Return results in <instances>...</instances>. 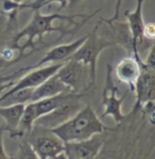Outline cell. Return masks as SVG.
<instances>
[{"label":"cell","mask_w":155,"mask_h":159,"mask_svg":"<svg viewBox=\"0 0 155 159\" xmlns=\"http://www.w3.org/2000/svg\"><path fill=\"white\" fill-rule=\"evenodd\" d=\"M16 156H12V158H24V159H37V156L34 152V150L31 147V144L28 142V140H25L24 137H21L19 144H18V151L15 154Z\"/></svg>","instance_id":"17"},{"label":"cell","mask_w":155,"mask_h":159,"mask_svg":"<svg viewBox=\"0 0 155 159\" xmlns=\"http://www.w3.org/2000/svg\"><path fill=\"white\" fill-rule=\"evenodd\" d=\"M64 61L54 63L51 64V65H45L35 69H31V70L28 71V73L26 75L22 76L21 79H19V81L15 82L11 87H9L0 96H7V94L11 93L13 91L19 90V89L22 88H35L38 85H40L43 82H45L48 78H50L51 75L55 74L56 71L63 65Z\"/></svg>","instance_id":"10"},{"label":"cell","mask_w":155,"mask_h":159,"mask_svg":"<svg viewBox=\"0 0 155 159\" xmlns=\"http://www.w3.org/2000/svg\"><path fill=\"white\" fill-rule=\"evenodd\" d=\"M26 135L29 138L28 142L34 150L37 158H65V155H64L65 142L61 138H59L51 129L34 124L33 129Z\"/></svg>","instance_id":"4"},{"label":"cell","mask_w":155,"mask_h":159,"mask_svg":"<svg viewBox=\"0 0 155 159\" xmlns=\"http://www.w3.org/2000/svg\"><path fill=\"white\" fill-rule=\"evenodd\" d=\"M98 31H99V24L88 34H86V38L83 43L70 56V58L81 61L88 67L92 87L95 86L96 80H97V63L100 54L103 50L115 45L113 39L100 35Z\"/></svg>","instance_id":"3"},{"label":"cell","mask_w":155,"mask_h":159,"mask_svg":"<svg viewBox=\"0 0 155 159\" xmlns=\"http://www.w3.org/2000/svg\"><path fill=\"white\" fill-rule=\"evenodd\" d=\"M155 35V25L153 22H149V24H144L143 28V37L147 39L153 40Z\"/></svg>","instance_id":"19"},{"label":"cell","mask_w":155,"mask_h":159,"mask_svg":"<svg viewBox=\"0 0 155 159\" xmlns=\"http://www.w3.org/2000/svg\"><path fill=\"white\" fill-rule=\"evenodd\" d=\"M13 1L17 2V3H24V2L26 1V0H13Z\"/></svg>","instance_id":"23"},{"label":"cell","mask_w":155,"mask_h":159,"mask_svg":"<svg viewBox=\"0 0 155 159\" xmlns=\"http://www.w3.org/2000/svg\"><path fill=\"white\" fill-rule=\"evenodd\" d=\"M83 97L84 94L82 92L81 93L73 92L70 98L64 101L63 103L59 105L56 108L51 110L50 112H48L47 115L37 119L34 124L49 129H52L54 127L59 126L62 123L66 122L71 117H73L84 106V103L82 102Z\"/></svg>","instance_id":"8"},{"label":"cell","mask_w":155,"mask_h":159,"mask_svg":"<svg viewBox=\"0 0 155 159\" xmlns=\"http://www.w3.org/2000/svg\"><path fill=\"white\" fill-rule=\"evenodd\" d=\"M108 129H110L103 124L102 119L98 117L92 105L87 104L73 117L51 130L64 142H71L88 139L92 136L103 134Z\"/></svg>","instance_id":"2"},{"label":"cell","mask_w":155,"mask_h":159,"mask_svg":"<svg viewBox=\"0 0 155 159\" xmlns=\"http://www.w3.org/2000/svg\"><path fill=\"white\" fill-rule=\"evenodd\" d=\"M55 74L71 92L81 93L83 90L92 88L88 67L73 58L69 57L64 61Z\"/></svg>","instance_id":"6"},{"label":"cell","mask_w":155,"mask_h":159,"mask_svg":"<svg viewBox=\"0 0 155 159\" xmlns=\"http://www.w3.org/2000/svg\"><path fill=\"white\" fill-rule=\"evenodd\" d=\"M26 104H15L7 106H0V117L4 120L2 124L6 132L10 134L11 138H19V123L24 114Z\"/></svg>","instance_id":"15"},{"label":"cell","mask_w":155,"mask_h":159,"mask_svg":"<svg viewBox=\"0 0 155 159\" xmlns=\"http://www.w3.org/2000/svg\"><path fill=\"white\" fill-rule=\"evenodd\" d=\"M2 30H3V25H2V22L0 21V33L2 32Z\"/></svg>","instance_id":"24"},{"label":"cell","mask_w":155,"mask_h":159,"mask_svg":"<svg viewBox=\"0 0 155 159\" xmlns=\"http://www.w3.org/2000/svg\"><path fill=\"white\" fill-rule=\"evenodd\" d=\"M144 65L148 66L149 68L154 69L155 68V53H154V43L150 46V49L148 51V56L144 60Z\"/></svg>","instance_id":"18"},{"label":"cell","mask_w":155,"mask_h":159,"mask_svg":"<svg viewBox=\"0 0 155 159\" xmlns=\"http://www.w3.org/2000/svg\"><path fill=\"white\" fill-rule=\"evenodd\" d=\"M6 132L3 129V126H0V159H7L11 158V156H9L4 150V145H3V133Z\"/></svg>","instance_id":"20"},{"label":"cell","mask_w":155,"mask_h":159,"mask_svg":"<svg viewBox=\"0 0 155 159\" xmlns=\"http://www.w3.org/2000/svg\"><path fill=\"white\" fill-rule=\"evenodd\" d=\"M144 0H137L135 10L134 11H126L124 13L126 18V25H128L129 31L131 33L132 37V51L133 56L138 61H141V57L139 55V48L143 46V40L146 38L143 37V28L144 21L143 16V7Z\"/></svg>","instance_id":"11"},{"label":"cell","mask_w":155,"mask_h":159,"mask_svg":"<svg viewBox=\"0 0 155 159\" xmlns=\"http://www.w3.org/2000/svg\"><path fill=\"white\" fill-rule=\"evenodd\" d=\"M121 4H122V0H117V2H116V7H115V14H114V16L112 17V18H110V19H103V21L110 22V21H115V20L119 19Z\"/></svg>","instance_id":"21"},{"label":"cell","mask_w":155,"mask_h":159,"mask_svg":"<svg viewBox=\"0 0 155 159\" xmlns=\"http://www.w3.org/2000/svg\"><path fill=\"white\" fill-rule=\"evenodd\" d=\"M143 61L136 60L134 56H126L118 61L115 67V75L118 81L130 87V92L134 91V86L137 81Z\"/></svg>","instance_id":"14"},{"label":"cell","mask_w":155,"mask_h":159,"mask_svg":"<svg viewBox=\"0 0 155 159\" xmlns=\"http://www.w3.org/2000/svg\"><path fill=\"white\" fill-rule=\"evenodd\" d=\"M155 74L154 69L149 68L144 65L141 66L139 76L134 86V93L136 96V102L134 106V111L140 110L143 104L149 101H154L155 96Z\"/></svg>","instance_id":"13"},{"label":"cell","mask_w":155,"mask_h":159,"mask_svg":"<svg viewBox=\"0 0 155 159\" xmlns=\"http://www.w3.org/2000/svg\"><path fill=\"white\" fill-rule=\"evenodd\" d=\"M82 1H83V0H68V4H67V7H74Z\"/></svg>","instance_id":"22"},{"label":"cell","mask_w":155,"mask_h":159,"mask_svg":"<svg viewBox=\"0 0 155 159\" xmlns=\"http://www.w3.org/2000/svg\"><path fill=\"white\" fill-rule=\"evenodd\" d=\"M72 93L73 92H63L58 96L40 99L26 104L24 114H22L21 120L19 123V127H18L19 138L24 137L26 134H28L33 129V125H34L36 120L47 115L54 108H56L64 101L70 98Z\"/></svg>","instance_id":"5"},{"label":"cell","mask_w":155,"mask_h":159,"mask_svg":"<svg viewBox=\"0 0 155 159\" xmlns=\"http://www.w3.org/2000/svg\"><path fill=\"white\" fill-rule=\"evenodd\" d=\"M63 92H71L68 89L65 84L58 78L56 74H53L50 78H48L45 82H43L40 85L35 87L33 89L32 97H31V101H37L40 99L50 98V97L58 96Z\"/></svg>","instance_id":"16"},{"label":"cell","mask_w":155,"mask_h":159,"mask_svg":"<svg viewBox=\"0 0 155 159\" xmlns=\"http://www.w3.org/2000/svg\"><path fill=\"white\" fill-rule=\"evenodd\" d=\"M118 87L115 84L113 80V68L110 65H107L106 71V79H105V85L102 92V101L101 104L104 107L101 119H104L106 117H112L114 122L119 124L122 121H124L126 117L130 116V114H124L122 111V104L126 99L129 91H126L121 98L117 97Z\"/></svg>","instance_id":"7"},{"label":"cell","mask_w":155,"mask_h":159,"mask_svg":"<svg viewBox=\"0 0 155 159\" xmlns=\"http://www.w3.org/2000/svg\"><path fill=\"white\" fill-rule=\"evenodd\" d=\"M102 134L92 136L88 139L65 142L64 155L67 159H94L104 147Z\"/></svg>","instance_id":"9"},{"label":"cell","mask_w":155,"mask_h":159,"mask_svg":"<svg viewBox=\"0 0 155 159\" xmlns=\"http://www.w3.org/2000/svg\"><path fill=\"white\" fill-rule=\"evenodd\" d=\"M85 38H86V35H84L83 37L79 38V39L74 40V42H72V43L54 46V47L51 48L49 51H47L46 55L40 58V60L38 61L36 64H34V65H31V66H28V67H26V68L20 69L19 71L15 72V74L18 76L24 72V71H29V70H31V69L42 67V66L48 65V64H50V63H52V64L61 63V61L68 60V58L70 57L74 52H76L78 48L83 43Z\"/></svg>","instance_id":"12"},{"label":"cell","mask_w":155,"mask_h":159,"mask_svg":"<svg viewBox=\"0 0 155 159\" xmlns=\"http://www.w3.org/2000/svg\"><path fill=\"white\" fill-rule=\"evenodd\" d=\"M89 14H74V15H63L60 13H53V14L44 15L40 13V10H34L32 18L27 25L22 28L19 32L13 37L12 45L10 46L14 50L19 51V54L17 56V60L25 54V50L28 48L35 49V39L42 40L43 36L49 32L54 31H62L61 28H56L53 25V21L55 20H63L68 21L71 25H77L74 19L76 18H84L88 16Z\"/></svg>","instance_id":"1"}]
</instances>
